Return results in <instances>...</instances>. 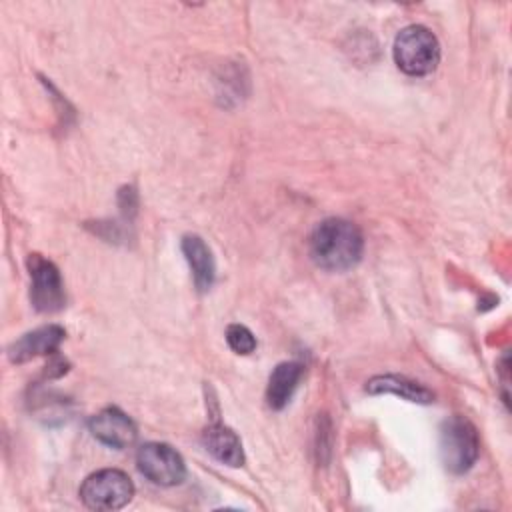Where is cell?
Returning a JSON list of instances; mask_svg holds the SVG:
<instances>
[{"instance_id": "obj_1", "label": "cell", "mask_w": 512, "mask_h": 512, "mask_svg": "<svg viewBox=\"0 0 512 512\" xmlns=\"http://www.w3.org/2000/svg\"><path fill=\"white\" fill-rule=\"evenodd\" d=\"M364 252L360 228L344 218L322 220L310 236V256L314 264L328 272H344L356 266Z\"/></svg>"}, {"instance_id": "obj_2", "label": "cell", "mask_w": 512, "mask_h": 512, "mask_svg": "<svg viewBox=\"0 0 512 512\" xmlns=\"http://www.w3.org/2000/svg\"><path fill=\"white\" fill-rule=\"evenodd\" d=\"M394 62L408 76H426L440 62L438 38L426 26L412 24L394 40Z\"/></svg>"}, {"instance_id": "obj_3", "label": "cell", "mask_w": 512, "mask_h": 512, "mask_svg": "<svg viewBox=\"0 0 512 512\" xmlns=\"http://www.w3.org/2000/svg\"><path fill=\"white\" fill-rule=\"evenodd\" d=\"M440 458L448 472H468L480 454V440L474 424L464 416H452L440 426Z\"/></svg>"}, {"instance_id": "obj_4", "label": "cell", "mask_w": 512, "mask_h": 512, "mask_svg": "<svg viewBox=\"0 0 512 512\" xmlns=\"http://www.w3.org/2000/svg\"><path fill=\"white\" fill-rule=\"evenodd\" d=\"M134 496L130 476L116 468L90 474L80 486V498L90 510H120Z\"/></svg>"}, {"instance_id": "obj_5", "label": "cell", "mask_w": 512, "mask_h": 512, "mask_svg": "<svg viewBox=\"0 0 512 512\" xmlns=\"http://www.w3.org/2000/svg\"><path fill=\"white\" fill-rule=\"evenodd\" d=\"M138 470L158 486H176L186 476L182 456L168 444L148 442L138 448L136 454Z\"/></svg>"}, {"instance_id": "obj_6", "label": "cell", "mask_w": 512, "mask_h": 512, "mask_svg": "<svg viewBox=\"0 0 512 512\" xmlns=\"http://www.w3.org/2000/svg\"><path fill=\"white\" fill-rule=\"evenodd\" d=\"M30 270V300L38 312H56L64 306L66 294L58 268L40 254L28 256Z\"/></svg>"}, {"instance_id": "obj_7", "label": "cell", "mask_w": 512, "mask_h": 512, "mask_svg": "<svg viewBox=\"0 0 512 512\" xmlns=\"http://www.w3.org/2000/svg\"><path fill=\"white\" fill-rule=\"evenodd\" d=\"M90 432L96 440L116 450L132 446L138 436L134 422L114 406L104 408L96 416H92Z\"/></svg>"}, {"instance_id": "obj_8", "label": "cell", "mask_w": 512, "mask_h": 512, "mask_svg": "<svg viewBox=\"0 0 512 512\" xmlns=\"http://www.w3.org/2000/svg\"><path fill=\"white\" fill-rule=\"evenodd\" d=\"M64 336H66V332L58 324L40 326V328H36L32 332H26L16 342H12L10 348H8V356H10L12 362L22 364V362H28V360H32L36 356L52 354V352L58 350V346L64 340Z\"/></svg>"}, {"instance_id": "obj_9", "label": "cell", "mask_w": 512, "mask_h": 512, "mask_svg": "<svg viewBox=\"0 0 512 512\" xmlns=\"http://www.w3.org/2000/svg\"><path fill=\"white\" fill-rule=\"evenodd\" d=\"M182 252L192 270L196 288L200 292L210 290V286L214 284V276H216V264H214V256H212V250L208 248V244L200 236L188 234L182 238Z\"/></svg>"}, {"instance_id": "obj_10", "label": "cell", "mask_w": 512, "mask_h": 512, "mask_svg": "<svg viewBox=\"0 0 512 512\" xmlns=\"http://www.w3.org/2000/svg\"><path fill=\"white\" fill-rule=\"evenodd\" d=\"M204 448L222 464L226 466H242L244 464V450L242 442L234 430L224 424H212L202 434Z\"/></svg>"}, {"instance_id": "obj_11", "label": "cell", "mask_w": 512, "mask_h": 512, "mask_svg": "<svg viewBox=\"0 0 512 512\" xmlns=\"http://www.w3.org/2000/svg\"><path fill=\"white\" fill-rule=\"evenodd\" d=\"M366 392L368 394H394L400 396L408 402L416 404H430L434 402V392L428 390L426 386L398 374H382L374 376L366 382Z\"/></svg>"}, {"instance_id": "obj_12", "label": "cell", "mask_w": 512, "mask_h": 512, "mask_svg": "<svg viewBox=\"0 0 512 512\" xmlns=\"http://www.w3.org/2000/svg\"><path fill=\"white\" fill-rule=\"evenodd\" d=\"M302 372V364L298 362H280L272 370L266 386V402L272 410H282L290 402L294 390L298 388Z\"/></svg>"}, {"instance_id": "obj_13", "label": "cell", "mask_w": 512, "mask_h": 512, "mask_svg": "<svg viewBox=\"0 0 512 512\" xmlns=\"http://www.w3.org/2000/svg\"><path fill=\"white\" fill-rule=\"evenodd\" d=\"M226 342L236 354H252L256 350L254 334L242 324H230L226 328Z\"/></svg>"}]
</instances>
